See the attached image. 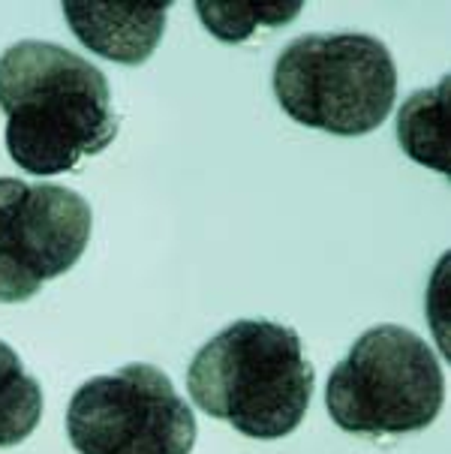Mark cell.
Masks as SVG:
<instances>
[{"label":"cell","mask_w":451,"mask_h":454,"mask_svg":"<svg viewBox=\"0 0 451 454\" xmlns=\"http://www.w3.org/2000/svg\"><path fill=\"white\" fill-rule=\"evenodd\" d=\"M6 151L36 178L73 172L118 138L103 69L55 43L21 40L0 55Z\"/></svg>","instance_id":"obj_1"},{"label":"cell","mask_w":451,"mask_h":454,"mask_svg":"<svg viewBox=\"0 0 451 454\" xmlns=\"http://www.w3.org/2000/svg\"><path fill=\"white\" fill-rule=\"evenodd\" d=\"M446 376L424 337L400 325L367 328L328 376L331 421L355 436H407L442 412Z\"/></svg>","instance_id":"obj_4"},{"label":"cell","mask_w":451,"mask_h":454,"mask_svg":"<svg viewBox=\"0 0 451 454\" xmlns=\"http://www.w3.org/2000/svg\"><path fill=\"white\" fill-rule=\"evenodd\" d=\"M446 114H448V79L437 88L416 90L397 114V138L400 148L416 163L448 172V142H446Z\"/></svg>","instance_id":"obj_8"},{"label":"cell","mask_w":451,"mask_h":454,"mask_svg":"<svg viewBox=\"0 0 451 454\" xmlns=\"http://www.w3.org/2000/svg\"><path fill=\"white\" fill-rule=\"evenodd\" d=\"M43 386L21 364L19 352L0 340V449L21 445L40 427Z\"/></svg>","instance_id":"obj_9"},{"label":"cell","mask_w":451,"mask_h":454,"mask_svg":"<svg viewBox=\"0 0 451 454\" xmlns=\"http://www.w3.org/2000/svg\"><path fill=\"white\" fill-rule=\"evenodd\" d=\"M316 371L295 328L238 319L196 352L187 371L193 403L250 440H283L307 415Z\"/></svg>","instance_id":"obj_2"},{"label":"cell","mask_w":451,"mask_h":454,"mask_svg":"<svg viewBox=\"0 0 451 454\" xmlns=\"http://www.w3.org/2000/svg\"><path fill=\"white\" fill-rule=\"evenodd\" d=\"M304 10V4H196L205 30L223 43H241L256 27H283Z\"/></svg>","instance_id":"obj_10"},{"label":"cell","mask_w":451,"mask_h":454,"mask_svg":"<svg viewBox=\"0 0 451 454\" xmlns=\"http://www.w3.org/2000/svg\"><path fill=\"white\" fill-rule=\"evenodd\" d=\"M60 10L94 55L139 67L163 40L172 4H64Z\"/></svg>","instance_id":"obj_7"},{"label":"cell","mask_w":451,"mask_h":454,"mask_svg":"<svg viewBox=\"0 0 451 454\" xmlns=\"http://www.w3.org/2000/svg\"><path fill=\"white\" fill-rule=\"evenodd\" d=\"M94 214L58 184L0 178V304H21L85 256Z\"/></svg>","instance_id":"obj_6"},{"label":"cell","mask_w":451,"mask_h":454,"mask_svg":"<svg viewBox=\"0 0 451 454\" xmlns=\"http://www.w3.org/2000/svg\"><path fill=\"white\" fill-rule=\"evenodd\" d=\"M274 97L301 127L367 136L385 124L397 97L388 45L367 34H307L280 51Z\"/></svg>","instance_id":"obj_3"},{"label":"cell","mask_w":451,"mask_h":454,"mask_svg":"<svg viewBox=\"0 0 451 454\" xmlns=\"http://www.w3.org/2000/svg\"><path fill=\"white\" fill-rule=\"evenodd\" d=\"M196 430L169 373L148 361L82 382L66 410V436L79 454H190Z\"/></svg>","instance_id":"obj_5"}]
</instances>
